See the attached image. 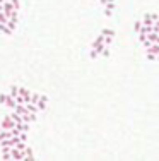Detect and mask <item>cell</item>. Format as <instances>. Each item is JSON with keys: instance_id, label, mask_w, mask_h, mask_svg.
I'll return each instance as SVG.
<instances>
[{"instance_id": "6da1fadb", "label": "cell", "mask_w": 159, "mask_h": 161, "mask_svg": "<svg viewBox=\"0 0 159 161\" xmlns=\"http://www.w3.org/2000/svg\"><path fill=\"white\" fill-rule=\"evenodd\" d=\"M0 125H2V129H5V130H12V129L17 125V124L10 118V115H7L3 120H0Z\"/></svg>"}, {"instance_id": "7a4b0ae2", "label": "cell", "mask_w": 159, "mask_h": 161, "mask_svg": "<svg viewBox=\"0 0 159 161\" xmlns=\"http://www.w3.org/2000/svg\"><path fill=\"white\" fill-rule=\"evenodd\" d=\"M14 10H16V9H14V3H12V0H5V2H3V14L10 19V14H12Z\"/></svg>"}, {"instance_id": "3957f363", "label": "cell", "mask_w": 159, "mask_h": 161, "mask_svg": "<svg viewBox=\"0 0 159 161\" xmlns=\"http://www.w3.org/2000/svg\"><path fill=\"white\" fill-rule=\"evenodd\" d=\"M5 106L10 108V110H16V106H17V101H16V98H14V96H10V94H7V101H5Z\"/></svg>"}, {"instance_id": "277c9868", "label": "cell", "mask_w": 159, "mask_h": 161, "mask_svg": "<svg viewBox=\"0 0 159 161\" xmlns=\"http://www.w3.org/2000/svg\"><path fill=\"white\" fill-rule=\"evenodd\" d=\"M113 10H115V2H108V3L105 5V16L106 17H111Z\"/></svg>"}, {"instance_id": "5b68a950", "label": "cell", "mask_w": 159, "mask_h": 161, "mask_svg": "<svg viewBox=\"0 0 159 161\" xmlns=\"http://www.w3.org/2000/svg\"><path fill=\"white\" fill-rule=\"evenodd\" d=\"M105 38H106V36L103 35V33H99V36H98V38H96V39L92 41V45H91V48H98V46H99L101 43H105Z\"/></svg>"}, {"instance_id": "8992f818", "label": "cell", "mask_w": 159, "mask_h": 161, "mask_svg": "<svg viewBox=\"0 0 159 161\" xmlns=\"http://www.w3.org/2000/svg\"><path fill=\"white\" fill-rule=\"evenodd\" d=\"M46 103H48V96L41 94V98H39V101H38V108H39V111H43V110L46 108Z\"/></svg>"}, {"instance_id": "52a82bcc", "label": "cell", "mask_w": 159, "mask_h": 161, "mask_svg": "<svg viewBox=\"0 0 159 161\" xmlns=\"http://www.w3.org/2000/svg\"><path fill=\"white\" fill-rule=\"evenodd\" d=\"M0 31H2L3 35H9V36L14 33V31H12V29H10V28H9V26H7L5 22H0Z\"/></svg>"}, {"instance_id": "ba28073f", "label": "cell", "mask_w": 159, "mask_h": 161, "mask_svg": "<svg viewBox=\"0 0 159 161\" xmlns=\"http://www.w3.org/2000/svg\"><path fill=\"white\" fill-rule=\"evenodd\" d=\"M142 24H145V26H151V24H154L152 14H145V17L142 19Z\"/></svg>"}, {"instance_id": "9c48e42d", "label": "cell", "mask_w": 159, "mask_h": 161, "mask_svg": "<svg viewBox=\"0 0 159 161\" xmlns=\"http://www.w3.org/2000/svg\"><path fill=\"white\" fill-rule=\"evenodd\" d=\"M9 137H12V132H10V130H5V129H2V130H0V141H3V139H9Z\"/></svg>"}, {"instance_id": "30bf717a", "label": "cell", "mask_w": 159, "mask_h": 161, "mask_svg": "<svg viewBox=\"0 0 159 161\" xmlns=\"http://www.w3.org/2000/svg\"><path fill=\"white\" fill-rule=\"evenodd\" d=\"M26 160H34V154H33L31 147H26Z\"/></svg>"}, {"instance_id": "8fae6325", "label": "cell", "mask_w": 159, "mask_h": 161, "mask_svg": "<svg viewBox=\"0 0 159 161\" xmlns=\"http://www.w3.org/2000/svg\"><path fill=\"white\" fill-rule=\"evenodd\" d=\"M39 98H41V94H38V93H33V94H31V103H34V105H38Z\"/></svg>"}, {"instance_id": "7c38bea8", "label": "cell", "mask_w": 159, "mask_h": 161, "mask_svg": "<svg viewBox=\"0 0 159 161\" xmlns=\"http://www.w3.org/2000/svg\"><path fill=\"white\" fill-rule=\"evenodd\" d=\"M9 94H10V96H14V98H16V96H19V88H17V86H12Z\"/></svg>"}, {"instance_id": "4fadbf2b", "label": "cell", "mask_w": 159, "mask_h": 161, "mask_svg": "<svg viewBox=\"0 0 159 161\" xmlns=\"http://www.w3.org/2000/svg\"><path fill=\"white\" fill-rule=\"evenodd\" d=\"M147 60H151V62H156V60H158V55L152 53V52H147Z\"/></svg>"}, {"instance_id": "5bb4252c", "label": "cell", "mask_w": 159, "mask_h": 161, "mask_svg": "<svg viewBox=\"0 0 159 161\" xmlns=\"http://www.w3.org/2000/svg\"><path fill=\"white\" fill-rule=\"evenodd\" d=\"M16 24H17V22H16V21H12V19H9V21H7V26H9L12 31L16 29Z\"/></svg>"}, {"instance_id": "9a60e30c", "label": "cell", "mask_w": 159, "mask_h": 161, "mask_svg": "<svg viewBox=\"0 0 159 161\" xmlns=\"http://www.w3.org/2000/svg\"><path fill=\"white\" fill-rule=\"evenodd\" d=\"M101 33H103L105 36H115V31H113V29H103Z\"/></svg>"}, {"instance_id": "2e32d148", "label": "cell", "mask_w": 159, "mask_h": 161, "mask_svg": "<svg viewBox=\"0 0 159 161\" xmlns=\"http://www.w3.org/2000/svg\"><path fill=\"white\" fill-rule=\"evenodd\" d=\"M19 139L26 142V141H28V132H21V134H19Z\"/></svg>"}, {"instance_id": "e0dca14e", "label": "cell", "mask_w": 159, "mask_h": 161, "mask_svg": "<svg viewBox=\"0 0 159 161\" xmlns=\"http://www.w3.org/2000/svg\"><path fill=\"white\" fill-rule=\"evenodd\" d=\"M134 28H135V31L139 33V31H140V28H142V22H140V21H135V24H134Z\"/></svg>"}, {"instance_id": "ac0fdd59", "label": "cell", "mask_w": 159, "mask_h": 161, "mask_svg": "<svg viewBox=\"0 0 159 161\" xmlns=\"http://www.w3.org/2000/svg\"><path fill=\"white\" fill-rule=\"evenodd\" d=\"M113 38H115V36H106V38H105V45H106V46H108V45H111Z\"/></svg>"}, {"instance_id": "d6986e66", "label": "cell", "mask_w": 159, "mask_h": 161, "mask_svg": "<svg viewBox=\"0 0 159 161\" xmlns=\"http://www.w3.org/2000/svg\"><path fill=\"white\" fill-rule=\"evenodd\" d=\"M17 12H19V10H14V12L10 14V19H12V21H16V22H17V16H19Z\"/></svg>"}, {"instance_id": "ffe728a7", "label": "cell", "mask_w": 159, "mask_h": 161, "mask_svg": "<svg viewBox=\"0 0 159 161\" xmlns=\"http://www.w3.org/2000/svg\"><path fill=\"white\" fill-rule=\"evenodd\" d=\"M7 101V94H0V105H5Z\"/></svg>"}, {"instance_id": "44dd1931", "label": "cell", "mask_w": 159, "mask_h": 161, "mask_svg": "<svg viewBox=\"0 0 159 161\" xmlns=\"http://www.w3.org/2000/svg\"><path fill=\"white\" fill-rule=\"evenodd\" d=\"M12 3H14V9H16V10L21 9V2H19V0H12Z\"/></svg>"}, {"instance_id": "7402d4cb", "label": "cell", "mask_w": 159, "mask_h": 161, "mask_svg": "<svg viewBox=\"0 0 159 161\" xmlns=\"http://www.w3.org/2000/svg\"><path fill=\"white\" fill-rule=\"evenodd\" d=\"M99 55H98V52L96 50H91V58H98Z\"/></svg>"}, {"instance_id": "603a6c76", "label": "cell", "mask_w": 159, "mask_h": 161, "mask_svg": "<svg viewBox=\"0 0 159 161\" xmlns=\"http://www.w3.org/2000/svg\"><path fill=\"white\" fill-rule=\"evenodd\" d=\"M101 55H103V57H109V50H108V46L105 48V52H103Z\"/></svg>"}, {"instance_id": "cb8c5ba5", "label": "cell", "mask_w": 159, "mask_h": 161, "mask_svg": "<svg viewBox=\"0 0 159 161\" xmlns=\"http://www.w3.org/2000/svg\"><path fill=\"white\" fill-rule=\"evenodd\" d=\"M99 3H101V5H103V7H105L106 3H108V0H99Z\"/></svg>"}, {"instance_id": "d4e9b609", "label": "cell", "mask_w": 159, "mask_h": 161, "mask_svg": "<svg viewBox=\"0 0 159 161\" xmlns=\"http://www.w3.org/2000/svg\"><path fill=\"white\" fill-rule=\"evenodd\" d=\"M0 12H3V3H0Z\"/></svg>"}, {"instance_id": "484cf974", "label": "cell", "mask_w": 159, "mask_h": 161, "mask_svg": "<svg viewBox=\"0 0 159 161\" xmlns=\"http://www.w3.org/2000/svg\"><path fill=\"white\" fill-rule=\"evenodd\" d=\"M154 26H158V28H159V19L156 21V22H154Z\"/></svg>"}, {"instance_id": "4316f807", "label": "cell", "mask_w": 159, "mask_h": 161, "mask_svg": "<svg viewBox=\"0 0 159 161\" xmlns=\"http://www.w3.org/2000/svg\"><path fill=\"white\" fill-rule=\"evenodd\" d=\"M3 2H5V0H0V3H3Z\"/></svg>"}, {"instance_id": "83f0119b", "label": "cell", "mask_w": 159, "mask_h": 161, "mask_svg": "<svg viewBox=\"0 0 159 161\" xmlns=\"http://www.w3.org/2000/svg\"><path fill=\"white\" fill-rule=\"evenodd\" d=\"M0 130H2V125H0Z\"/></svg>"}]
</instances>
